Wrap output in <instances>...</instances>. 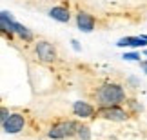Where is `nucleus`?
Returning <instances> with one entry per match:
<instances>
[{
    "label": "nucleus",
    "instance_id": "obj_1",
    "mask_svg": "<svg viewBox=\"0 0 147 140\" xmlns=\"http://www.w3.org/2000/svg\"><path fill=\"white\" fill-rule=\"evenodd\" d=\"M91 98L93 102H96L98 108H111V106H120L122 102H125V91L120 84L104 82L98 87H94Z\"/></svg>",
    "mask_w": 147,
    "mask_h": 140
},
{
    "label": "nucleus",
    "instance_id": "obj_8",
    "mask_svg": "<svg viewBox=\"0 0 147 140\" xmlns=\"http://www.w3.org/2000/svg\"><path fill=\"white\" fill-rule=\"evenodd\" d=\"M118 47H144L147 46V38L145 37H123L116 44Z\"/></svg>",
    "mask_w": 147,
    "mask_h": 140
},
{
    "label": "nucleus",
    "instance_id": "obj_5",
    "mask_svg": "<svg viewBox=\"0 0 147 140\" xmlns=\"http://www.w3.org/2000/svg\"><path fill=\"white\" fill-rule=\"evenodd\" d=\"M35 51H36V57L42 60V62H55L58 58L56 55V49L51 42H46V40H38L36 46H35Z\"/></svg>",
    "mask_w": 147,
    "mask_h": 140
},
{
    "label": "nucleus",
    "instance_id": "obj_2",
    "mask_svg": "<svg viewBox=\"0 0 147 140\" xmlns=\"http://www.w3.org/2000/svg\"><path fill=\"white\" fill-rule=\"evenodd\" d=\"M80 126L82 124H78V122H75V120H58V122H55V124L49 127L47 135H49V138H53V140L71 138V137L78 135Z\"/></svg>",
    "mask_w": 147,
    "mask_h": 140
},
{
    "label": "nucleus",
    "instance_id": "obj_10",
    "mask_svg": "<svg viewBox=\"0 0 147 140\" xmlns=\"http://www.w3.org/2000/svg\"><path fill=\"white\" fill-rule=\"evenodd\" d=\"M76 137H80L82 140H89V138H91V135H89V127L82 124V126H80V131H78Z\"/></svg>",
    "mask_w": 147,
    "mask_h": 140
},
{
    "label": "nucleus",
    "instance_id": "obj_3",
    "mask_svg": "<svg viewBox=\"0 0 147 140\" xmlns=\"http://www.w3.org/2000/svg\"><path fill=\"white\" fill-rule=\"evenodd\" d=\"M96 116L111 122H125L129 118V111L122 106H111V108H96Z\"/></svg>",
    "mask_w": 147,
    "mask_h": 140
},
{
    "label": "nucleus",
    "instance_id": "obj_14",
    "mask_svg": "<svg viewBox=\"0 0 147 140\" xmlns=\"http://www.w3.org/2000/svg\"><path fill=\"white\" fill-rule=\"evenodd\" d=\"M145 38H147V37H145Z\"/></svg>",
    "mask_w": 147,
    "mask_h": 140
},
{
    "label": "nucleus",
    "instance_id": "obj_13",
    "mask_svg": "<svg viewBox=\"0 0 147 140\" xmlns=\"http://www.w3.org/2000/svg\"><path fill=\"white\" fill-rule=\"evenodd\" d=\"M142 68H144V71L147 73V60H145V62H142Z\"/></svg>",
    "mask_w": 147,
    "mask_h": 140
},
{
    "label": "nucleus",
    "instance_id": "obj_9",
    "mask_svg": "<svg viewBox=\"0 0 147 140\" xmlns=\"http://www.w3.org/2000/svg\"><path fill=\"white\" fill-rule=\"evenodd\" d=\"M49 16L53 20H56V22L65 24V22H69L71 13H69V7H65V5H55V7L49 11Z\"/></svg>",
    "mask_w": 147,
    "mask_h": 140
},
{
    "label": "nucleus",
    "instance_id": "obj_11",
    "mask_svg": "<svg viewBox=\"0 0 147 140\" xmlns=\"http://www.w3.org/2000/svg\"><path fill=\"white\" fill-rule=\"evenodd\" d=\"M122 58L123 60H133V62H134V60H140V55L138 53H125Z\"/></svg>",
    "mask_w": 147,
    "mask_h": 140
},
{
    "label": "nucleus",
    "instance_id": "obj_6",
    "mask_svg": "<svg viewBox=\"0 0 147 140\" xmlns=\"http://www.w3.org/2000/svg\"><path fill=\"white\" fill-rule=\"evenodd\" d=\"M73 113H75L78 118H94V116H96V108L89 102L78 100V102L73 104Z\"/></svg>",
    "mask_w": 147,
    "mask_h": 140
},
{
    "label": "nucleus",
    "instance_id": "obj_4",
    "mask_svg": "<svg viewBox=\"0 0 147 140\" xmlns=\"http://www.w3.org/2000/svg\"><path fill=\"white\" fill-rule=\"evenodd\" d=\"M26 127V116L22 113H11L7 115V118L2 120V129L9 135H16Z\"/></svg>",
    "mask_w": 147,
    "mask_h": 140
},
{
    "label": "nucleus",
    "instance_id": "obj_12",
    "mask_svg": "<svg viewBox=\"0 0 147 140\" xmlns=\"http://www.w3.org/2000/svg\"><path fill=\"white\" fill-rule=\"evenodd\" d=\"M73 47H75L76 51H78V49H80V47H78V42H76V40H73Z\"/></svg>",
    "mask_w": 147,
    "mask_h": 140
},
{
    "label": "nucleus",
    "instance_id": "obj_7",
    "mask_svg": "<svg viewBox=\"0 0 147 140\" xmlns=\"http://www.w3.org/2000/svg\"><path fill=\"white\" fill-rule=\"evenodd\" d=\"M76 24H78V27H80L82 31L91 33V31L94 29V24H96V20H94V16L89 15L87 11H80V13L76 15Z\"/></svg>",
    "mask_w": 147,
    "mask_h": 140
}]
</instances>
